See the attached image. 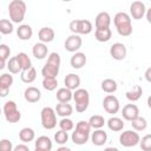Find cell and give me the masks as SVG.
<instances>
[{
	"instance_id": "ffe728a7",
	"label": "cell",
	"mask_w": 151,
	"mask_h": 151,
	"mask_svg": "<svg viewBox=\"0 0 151 151\" xmlns=\"http://www.w3.org/2000/svg\"><path fill=\"white\" fill-rule=\"evenodd\" d=\"M54 37H55V32L51 27H41L39 29V32H38V38L44 44H47V42L53 41Z\"/></svg>"
},
{
	"instance_id": "f35d334b",
	"label": "cell",
	"mask_w": 151,
	"mask_h": 151,
	"mask_svg": "<svg viewBox=\"0 0 151 151\" xmlns=\"http://www.w3.org/2000/svg\"><path fill=\"white\" fill-rule=\"evenodd\" d=\"M67 140H68V134H67L66 131L59 130V131H57V132L54 133V142H55L57 144L64 145V144H66Z\"/></svg>"
},
{
	"instance_id": "603a6c76",
	"label": "cell",
	"mask_w": 151,
	"mask_h": 151,
	"mask_svg": "<svg viewBox=\"0 0 151 151\" xmlns=\"http://www.w3.org/2000/svg\"><path fill=\"white\" fill-rule=\"evenodd\" d=\"M37 78V70L31 66L28 68L21 70V74H20V79L22 83L25 84H32Z\"/></svg>"
},
{
	"instance_id": "7dc6e473",
	"label": "cell",
	"mask_w": 151,
	"mask_h": 151,
	"mask_svg": "<svg viewBox=\"0 0 151 151\" xmlns=\"http://www.w3.org/2000/svg\"><path fill=\"white\" fill-rule=\"evenodd\" d=\"M150 72H151V68L149 67V68L146 70V72H145V78H146V80H147V81H150V80H151V79H150Z\"/></svg>"
},
{
	"instance_id": "ab89813d",
	"label": "cell",
	"mask_w": 151,
	"mask_h": 151,
	"mask_svg": "<svg viewBox=\"0 0 151 151\" xmlns=\"http://www.w3.org/2000/svg\"><path fill=\"white\" fill-rule=\"evenodd\" d=\"M138 144L140 145V149L143 151H149L151 149V134H145Z\"/></svg>"
},
{
	"instance_id": "d6a6232c",
	"label": "cell",
	"mask_w": 151,
	"mask_h": 151,
	"mask_svg": "<svg viewBox=\"0 0 151 151\" xmlns=\"http://www.w3.org/2000/svg\"><path fill=\"white\" fill-rule=\"evenodd\" d=\"M87 122H88V124H90L91 129H101V127L106 124V122H105L104 117H103V116H100V114L91 116V117H90V119H88Z\"/></svg>"
},
{
	"instance_id": "bcb514c9",
	"label": "cell",
	"mask_w": 151,
	"mask_h": 151,
	"mask_svg": "<svg viewBox=\"0 0 151 151\" xmlns=\"http://www.w3.org/2000/svg\"><path fill=\"white\" fill-rule=\"evenodd\" d=\"M5 67H6V60L0 58V71H1V70H4Z\"/></svg>"
},
{
	"instance_id": "9c48e42d",
	"label": "cell",
	"mask_w": 151,
	"mask_h": 151,
	"mask_svg": "<svg viewBox=\"0 0 151 151\" xmlns=\"http://www.w3.org/2000/svg\"><path fill=\"white\" fill-rule=\"evenodd\" d=\"M139 140H140V137H139L138 132L134 130H126V131L122 132L119 136V143L124 147L136 146V145H138Z\"/></svg>"
},
{
	"instance_id": "484cf974",
	"label": "cell",
	"mask_w": 151,
	"mask_h": 151,
	"mask_svg": "<svg viewBox=\"0 0 151 151\" xmlns=\"http://www.w3.org/2000/svg\"><path fill=\"white\" fill-rule=\"evenodd\" d=\"M112 37V31L110 27L107 28H96L94 31V38L99 42H107Z\"/></svg>"
},
{
	"instance_id": "ba28073f",
	"label": "cell",
	"mask_w": 151,
	"mask_h": 151,
	"mask_svg": "<svg viewBox=\"0 0 151 151\" xmlns=\"http://www.w3.org/2000/svg\"><path fill=\"white\" fill-rule=\"evenodd\" d=\"M2 113L5 116V119L8 123H12V124L18 123L21 119V113L18 110V106H17L14 100H8V101H6L4 104Z\"/></svg>"
},
{
	"instance_id": "816d5d0a",
	"label": "cell",
	"mask_w": 151,
	"mask_h": 151,
	"mask_svg": "<svg viewBox=\"0 0 151 151\" xmlns=\"http://www.w3.org/2000/svg\"><path fill=\"white\" fill-rule=\"evenodd\" d=\"M0 40H1V34H0Z\"/></svg>"
},
{
	"instance_id": "8fae6325",
	"label": "cell",
	"mask_w": 151,
	"mask_h": 151,
	"mask_svg": "<svg viewBox=\"0 0 151 151\" xmlns=\"http://www.w3.org/2000/svg\"><path fill=\"white\" fill-rule=\"evenodd\" d=\"M145 12L146 7L143 1L136 0L130 5V17H132L134 20H140L142 18H144Z\"/></svg>"
},
{
	"instance_id": "c3c4849f",
	"label": "cell",
	"mask_w": 151,
	"mask_h": 151,
	"mask_svg": "<svg viewBox=\"0 0 151 151\" xmlns=\"http://www.w3.org/2000/svg\"><path fill=\"white\" fill-rule=\"evenodd\" d=\"M70 150H71V149L67 147V146H61V147L58 149V151H70Z\"/></svg>"
},
{
	"instance_id": "74e56055",
	"label": "cell",
	"mask_w": 151,
	"mask_h": 151,
	"mask_svg": "<svg viewBox=\"0 0 151 151\" xmlns=\"http://www.w3.org/2000/svg\"><path fill=\"white\" fill-rule=\"evenodd\" d=\"M58 86L57 78H44L42 79V87L46 91H54Z\"/></svg>"
},
{
	"instance_id": "ee69618b",
	"label": "cell",
	"mask_w": 151,
	"mask_h": 151,
	"mask_svg": "<svg viewBox=\"0 0 151 151\" xmlns=\"http://www.w3.org/2000/svg\"><path fill=\"white\" fill-rule=\"evenodd\" d=\"M8 93H9V87H7V86L0 84V98H5V97H7Z\"/></svg>"
},
{
	"instance_id": "4316f807",
	"label": "cell",
	"mask_w": 151,
	"mask_h": 151,
	"mask_svg": "<svg viewBox=\"0 0 151 151\" xmlns=\"http://www.w3.org/2000/svg\"><path fill=\"white\" fill-rule=\"evenodd\" d=\"M35 138V132L32 127H22L19 131V139L22 143H29L33 142Z\"/></svg>"
},
{
	"instance_id": "b9f144b4",
	"label": "cell",
	"mask_w": 151,
	"mask_h": 151,
	"mask_svg": "<svg viewBox=\"0 0 151 151\" xmlns=\"http://www.w3.org/2000/svg\"><path fill=\"white\" fill-rule=\"evenodd\" d=\"M0 151H13V144L9 139H1L0 140Z\"/></svg>"
},
{
	"instance_id": "3957f363",
	"label": "cell",
	"mask_w": 151,
	"mask_h": 151,
	"mask_svg": "<svg viewBox=\"0 0 151 151\" xmlns=\"http://www.w3.org/2000/svg\"><path fill=\"white\" fill-rule=\"evenodd\" d=\"M60 55L57 52L50 53L46 64L41 68V74L44 78H57L59 74V68H60Z\"/></svg>"
},
{
	"instance_id": "7bdbcfd3",
	"label": "cell",
	"mask_w": 151,
	"mask_h": 151,
	"mask_svg": "<svg viewBox=\"0 0 151 151\" xmlns=\"http://www.w3.org/2000/svg\"><path fill=\"white\" fill-rule=\"evenodd\" d=\"M11 55V48L6 44H0V58L7 60Z\"/></svg>"
},
{
	"instance_id": "7c38bea8",
	"label": "cell",
	"mask_w": 151,
	"mask_h": 151,
	"mask_svg": "<svg viewBox=\"0 0 151 151\" xmlns=\"http://www.w3.org/2000/svg\"><path fill=\"white\" fill-rule=\"evenodd\" d=\"M81 44H83V40H81L79 34H71L70 37L66 38L64 46H65V50L67 52L74 53L81 47Z\"/></svg>"
},
{
	"instance_id": "30bf717a",
	"label": "cell",
	"mask_w": 151,
	"mask_h": 151,
	"mask_svg": "<svg viewBox=\"0 0 151 151\" xmlns=\"http://www.w3.org/2000/svg\"><path fill=\"white\" fill-rule=\"evenodd\" d=\"M103 107L107 113L116 114L120 109V104H119V100H118V98L116 96L107 94L103 99Z\"/></svg>"
},
{
	"instance_id": "7402d4cb",
	"label": "cell",
	"mask_w": 151,
	"mask_h": 151,
	"mask_svg": "<svg viewBox=\"0 0 151 151\" xmlns=\"http://www.w3.org/2000/svg\"><path fill=\"white\" fill-rule=\"evenodd\" d=\"M32 53H33V57H34L35 59L41 60V59H44V58H46V57H47L48 48H47L46 44H44V42H41V41H40V42H37V44H34V45H33Z\"/></svg>"
},
{
	"instance_id": "f1b7e54d",
	"label": "cell",
	"mask_w": 151,
	"mask_h": 151,
	"mask_svg": "<svg viewBox=\"0 0 151 151\" xmlns=\"http://www.w3.org/2000/svg\"><path fill=\"white\" fill-rule=\"evenodd\" d=\"M100 87H101V90H103L104 92H106V93H113V92L117 91L118 84H117V81H116L114 79L106 78V79H104V80L101 81Z\"/></svg>"
},
{
	"instance_id": "ac0fdd59",
	"label": "cell",
	"mask_w": 151,
	"mask_h": 151,
	"mask_svg": "<svg viewBox=\"0 0 151 151\" xmlns=\"http://www.w3.org/2000/svg\"><path fill=\"white\" fill-rule=\"evenodd\" d=\"M111 25V17L107 12H100L94 19L96 28H107Z\"/></svg>"
},
{
	"instance_id": "5b68a950",
	"label": "cell",
	"mask_w": 151,
	"mask_h": 151,
	"mask_svg": "<svg viewBox=\"0 0 151 151\" xmlns=\"http://www.w3.org/2000/svg\"><path fill=\"white\" fill-rule=\"evenodd\" d=\"M72 99L76 103V111L81 113L85 112L90 105V93L86 88H77L72 93Z\"/></svg>"
},
{
	"instance_id": "cb8c5ba5",
	"label": "cell",
	"mask_w": 151,
	"mask_h": 151,
	"mask_svg": "<svg viewBox=\"0 0 151 151\" xmlns=\"http://www.w3.org/2000/svg\"><path fill=\"white\" fill-rule=\"evenodd\" d=\"M54 111H55L57 116H59L61 118L63 117H70L73 113V107L68 103H59V104H57Z\"/></svg>"
},
{
	"instance_id": "8d00e7d4",
	"label": "cell",
	"mask_w": 151,
	"mask_h": 151,
	"mask_svg": "<svg viewBox=\"0 0 151 151\" xmlns=\"http://www.w3.org/2000/svg\"><path fill=\"white\" fill-rule=\"evenodd\" d=\"M59 127H60V130L68 132V131H72L74 129V123L68 117H63L61 120L59 122Z\"/></svg>"
},
{
	"instance_id": "8992f818",
	"label": "cell",
	"mask_w": 151,
	"mask_h": 151,
	"mask_svg": "<svg viewBox=\"0 0 151 151\" xmlns=\"http://www.w3.org/2000/svg\"><path fill=\"white\" fill-rule=\"evenodd\" d=\"M70 31L73 34H90L93 29V25L87 19H76L72 20L68 25Z\"/></svg>"
},
{
	"instance_id": "f907efd6",
	"label": "cell",
	"mask_w": 151,
	"mask_h": 151,
	"mask_svg": "<svg viewBox=\"0 0 151 151\" xmlns=\"http://www.w3.org/2000/svg\"><path fill=\"white\" fill-rule=\"evenodd\" d=\"M1 113H2V110H1V109H0V114H1Z\"/></svg>"
},
{
	"instance_id": "83f0119b",
	"label": "cell",
	"mask_w": 151,
	"mask_h": 151,
	"mask_svg": "<svg viewBox=\"0 0 151 151\" xmlns=\"http://www.w3.org/2000/svg\"><path fill=\"white\" fill-rule=\"evenodd\" d=\"M106 124H107V127L113 132H119L124 129V122L119 117H111L106 122Z\"/></svg>"
},
{
	"instance_id": "60d3db41",
	"label": "cell",
	"mask_w": 151,
	"mask_h": 151,
	"mask_svg": "<svg viewBox=\"0 0 151 151\" xmlns=\"http://www.w3.org/2000/svg\"><path fill=\"white\" fill-rule=\"evenodd\" d=\"M13 81H14V79H13L12 73H2L0 76V84L5 85L7 87H11L13 85Z\"/></svg>"
},
{
	"instance_id": "52a82bcc",
	"label": "cell",
	"mask_w": 151,
	"mask_h": 151,
	"mask_svg": "<svg viewBox=\"0 0 151 151\" xmlns=\"http://www.w3.org/2000/svg\"><path fill=\"white\" fill-rule=\"evenodd\" d=\"M40 119H41V125L46 130H53L57 126V113L54 109L50 106L42 107L40 112Z\"/></svg>"
},
{
	"instance_id": "d4e9b609",
	"label": "cell",
	"mask_w": 151,
	"mask_h": 151,
	"mask_svg": "<svg viewBox=\"0 0 151 151\" xmlns=\"http://www.w3.org/2000/svg\"><path fill=\"white\" fill-rule=\"evenodd\" d=\"M17 35L20 40H29L33 35V29L29 25L22 24L17 28Z\"/></svg>"
},
{
	"instance_id": "44dd1931",
	"label": "cell",
	"mask_w": 151,
	"mask_h": 151,
	"mask_svg": "<svg viewBox=\"0 0 151 151\" xmlns=\"http://www.w3.org/2000/svg\"><path fill=\"white\" fill-rule=\"evenodd\" d=\"M65 87H67L71 91L77 90L80 86V77L76 73H68L64 79Z\"/></svg>"
},
{
	"instance_id": "2e32d148",
	"label": "cell",
	"mask_w": 151,
	"mask_h": 151,
	"mask_svg": "<svg viewBox=\"0 0 151 151\" xmlns=\"http://www.w3.org/2000/svg\"><path fill=\"white\" fill-rule=\"evenodd\" d=\"M90 138H91V142L93 145L101 146L107 140V133L101 129H94V132H92L90 134Z\"/></svg>"
},
{
	"instance_id": "681fc988",
	"label": "cell",
	"mask_w": 151,
	"mask_h": 151,
	"mask_svg": "<svg viewBox=\"0 0 151 151\" xmlns=\"http://www.w3.org/2000/svg\"><path fill=\"white\" fill-rule=\"evenodd\" d=\"M64 2H70V1H72V0H63Z\"/></svg>"
},
{
	"instance_id": "1f68e13d",
	"label": "cell",
	"mask_w": 151,
	"mask_h": 151,
	"mask_svg": "<svg viewBox=\"0 0 151 151\" xmlns=\"http://www.w3.org/2000/svg\"><path fill=\"white\" fill-rule=\"evenodd\" d=\"M131 126L134 131L139 132V131H144L147 127V120L144 117L138 116L137 118H134L133 120H131Z\"/></svg>"
},
{
	"instance_id": "e575fe53",
	"label": "cell",
	"mask_w": 151,
	"mask_h": 151,
	"mask_svg": "<svg viewBox=\"0 0 151 151\" xmlns=\"http://www.w3.org/2000/svg\"><path fill=\"white\" fill-rule=\"evenodd\" d=\"M14 27H13V22L8 19H1L0 20V34L4 35H8L13 32Z\"/></svg>"
},
{
	"instance_id": "4fadbf2b",
	"label": "cell",
	"mask_w": 151,
	"mask_h": 151,
	"mask_svg": "<svg viewBox=\"0 0 151 151\" xmlns=\"http://www.w3.org/2000/svg\"><path fill=\"white\" fill-rule=\"evenodd\" d=\"M126 54H127V50L123 42H114L110 47V55L114 60H118V61L123 60V59H125Z\"/></svg>"
},
{
	"instance_id": "e0dca14e",
	"label": "cell",
	"mask_w": 151,
	"mask_h": 151,
	"mask_svg": "<svg viewBox=\"0 0 151 151\" xmlns=\"http://www.w3.org/2000/svg\"><path fill=\"white\" fill-rule=\"evenodd\" d=\"M24 98L28 103H38L41 98V92L34 86H28L24 92Z\"/></svg>"
},
{
	"instance_id": "4dcf8cb0",
	"label": "cell",
	"mask_w": 151,
	"mask_h": 151,
	"mask_svg": "<svg viewBox=\"0 0 151 151\" xmlns=\"http://www.w3.org/2000/svg\"><path fill=\"white\" fill-rule=\"evenodd\" d=\"M142 94H143V88H142V86L136 85V86H133L131 90H129V91L125 93V97H126L130 101H137V100L142 97Z\"/></svg>"
},
{
	"instance_id": "d6986e66",
	"label": "cell",
	"mask_w": 151,
	"mask_h": 151,
	"mask_svg": "<svg viewBox=\"0 0 151 151\" xmlns=\"http://www.w3.org/2000/svg\"><path fill=\"white\" fill-rule=\"evenodd\" d=\"M86 61H87V59H86L85 53H83V52H78V51L74 52L73 55H72L71 59H70V64H71V66H72L73 68H76V70H79V68L84 67L85 64H86Z\"/></svg>"
},
{
	"instance_id": "d590c367",
	"label": "cell",
	"mask_w": 151,
	"mask_h": 151,
	"mask_svg": "<svg viewBox=\"0 0 151 151\" xmlns=\"http://www.w3.org/2000/svg\"><path fill=\"white\" fill-rule=\"evenodd\" d=\"M6 67L9 71V73H12V74H17V73L21 72V67H20V65H19L15 55L12 57V58H9V60L6 64Z\"/></svg>"
},
{
	"instance_id": "f546056e",
	"label": "cell",
	"mask_w": 151,
	"mask_h": 151,
	"mask_svg": "<svg viewBox=\"0 0 151 151\" xmlns=\"http://www.w3.org/2000/svg\"><path fill=\"white\" fill-rule=\"evenodd\" d=\"M72 93L73 92L71 90H68L67 87H61L57 91L55 97L59 103H68L72 99Z\"/></svg>"
},
{
	"instance_id": "5bb4252c",
	"label": "cell",
	"mask_w": 151,
	"mask_h": 151,
	"mask_svg": "<svg viewBox=\"0 0 151 151\" xmlns=\"http://www.w3.org/2000/svg\"><path fill=\"white\" fill-rule=\"evenodd\" d=\"M122 116L125 120L131 122L139 116V109L136 104H126L122 110Z\"/></svg>"
},
{
	"instance_id": "7a4b0ae2",
	"label": "cell",
	"mask_w": 151,
	"mask_h": 151,
	"mask_svg": "<svg viewBox=\"0 0 151 151\" xmlns=\"http://www.w3.org/2000/svg\"><path fill=\"white\" fill-rule=\"evenodd\" d=\"M91 126L87 120H80L77 123L74 131L72 132L71 139L76 145H84L90 139Z\"/></svg>"
},
{
	"instance_id": "277c9868",
	"label": "cell",
	"mask_w": 151,
	"mask_h": 151,
	"mask_svg": "<svg viewBox=\"0 0 151 151\" xmlns=\"http://www.w3.org/2000/svg\"><path fill=\"white\" fill-rule=\"evenodd\" d=\"M26 11L27 6L24 0H12L8 5V14L13 24L22 22L26 15Z\"/></svg>"
},
{
	"instance_id": "836d02e7",
	"label": "cell",
	"mask_w": 151,
	"mask_h": 151,
	"mask_svg": "<svg viewBox=\"0 0 151 151\" xmlns=\"http://www.w3.org/2000/svg\"><path fill=\"white\" fill-rule=\"evenodd\" d=\"M15 57H17V60H18L21 70H25V68H28L32 66V61H31L28 54H26L25 52H19Z\"/></svg>"
},
{
	"instance_id": "9a60e30c",
	"label": "cell",
	"mask_w": 151,
	"mask_h": 151,
	"mask_svg": "<svg viewBox=\"0 0 151 151\" xmlns=\"http://www.w3.org/2000/svg\"><path fill=\"white\" fill-rule=\"evenodd\" d=\"M52 140L47 136H40L34 142V149L35 151H51L52 150Z\"/></svg>"
},
{
	"instance_id": "6da1fadb",
	"label": "cell",
	"mask_w": 151,
	"mask_h": 151,
	"mask_svg": "<svg viewBox=\"0 0 151 151\" xmlns=\"http://www.w3.org/2000/svg\"><path fill=\"white\" fill-rule=\"evenodd\" d=\"M113 24L116 26V29L119 35L122 37H129L132 34V22H131V17L130 14L125 12H118L113 17Z\"/></svg>"
},
{
	"instance_id": "f6af8a7d",
	"label": "cell",
	"mask_w": 151,
	"mask_h": 151,
	"mask_svg": "<svg viewBox=\"0 0 151 151\" xmlns=\"http://www.w3.org/2000/svg\"><path fill=\"white\" fill-rule=\"evenodd\" d=\"M13 151H29V147H28V145H26V143H24V144L13 146Z\"/></svg>"
}]
</instances>
